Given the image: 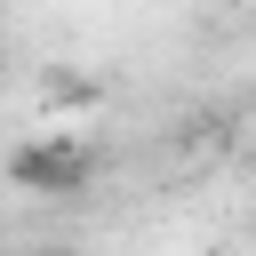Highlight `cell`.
Here are the masks:
<instances>
[{
	"mask_svg": "<svg viewBox=\"0 0 256 256\" xmlns=\"http://www.w3.org/2000/svg\"><path fill=\"white\" fill-rule=\"evenodd\" d=\"M8 184H16V192H80V184H88V152H80V136H72V128H48L40 144H16Z\"/></svg>",
	"mask_w": 256,
	"mask_h": 256,
	"instance_id": "6da1fadb",
	"label": "cell"
}]
</instances>
